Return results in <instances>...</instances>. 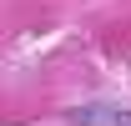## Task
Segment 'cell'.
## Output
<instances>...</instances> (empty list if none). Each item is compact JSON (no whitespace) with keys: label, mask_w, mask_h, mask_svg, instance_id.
Segmentation results:
<instances>
[]
</instances>
